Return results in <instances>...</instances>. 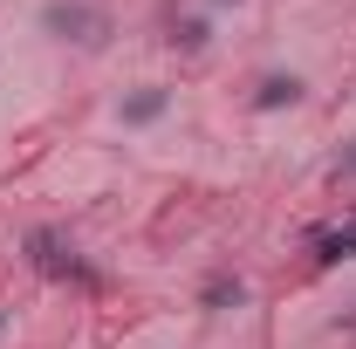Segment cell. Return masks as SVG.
Instances as JSON below:
<instances>
[{
    "mask_svg": "<svg viewBox=\"0 0 356 349\" xmlns=\"http://www.w3.org/2000/svg\"><path fill=\"white\" fill-rule=\"evenodd\" d=\"M199 302H206V308H240V302H247V281H240V274H213Z\"/></svg>",
    "mask_w": 356,
    "mask_h": 349,
    "instance_id": "8992f818",
    "label": "cell"
},
{
    "mask_svg": "<svg viewBox=\"0 0 356 349\" xmlns=\"http://www.w3.org/2000/svg\"><path fill=\"white\" fill-rule=\"evenodd\" d=\"M42 28H48V35H62V42H76V48H103V35H110L103 7H89V0H48V7H42Z\"/></svg>",
    "mask_w": 356,
    "mask_h": 349,
    "instance_id": "7a4b0ae2",
    "label": "cell"
},
{
    "mask_svg": "<svg viewBox=\"0 0 356 349\" xmlns=\"http://www.w3.org/2000/svg\"><path fill=\"white\" fill-rule=\"evenodd\" d=\"M165 103H172V96H165L158 83L137 89V96H124V124H158V117H165Z\"/></svg>",
    "mask_w": 356,
    "mask_h": 349,
    "instance_id": "277c9868",
    "label": "cell"
},
{
    "mask_svg": "<svg viewBox=\"0 0 356 349\" xmlns=\"http://www.w3.org/2000/svg\"><path fill=\"white\" fill-rule=\"evenodd\" d=\"M0 329H7V308H0Z\"/></svg>",
    "mask_w": 356,
    "mask_h": 349,
    "instance_id": "ba28073f",
    "label": "cell"
},
{
    "mask_svg": "<svg viewBox=\"0 0 356 349\" xmlns=\"http://www.w3.org/2000/svg\"><path fill=\"white\" fill-rule=\"evenodd\" d=\"M288 103H302V83H295V76H267V83L254 89V110H288Z\"/></svg>",
    "mask_w": 356,
    "mask_h": 349,
    "instance_id": "5b68a950",
    "label": "cell"
},
{
    "mask_svg": "<svg viewBox=\"0 0 356 349\" xmlns=\"http://www.w3.org/2000/svg\"><path fill=\"white\" fill-rule=\"evenodd\" d=\"M309 247H315V261H322V267L356 261V219H343V226H322V233H315Z\"/></svg>",
    "mask_w": 356,
    "mask_h": 349,
    "instance_id": "3957f363",
    "label": "cell"
},
{
    "mask_svg": "<svg viewBox=\"0 0 356 349\" xmlns=\"http://www.w3.org/2000/svg\"><path fill=\"white\" fill-rule=\"evenodd\" d=\"M220 7H240V0H220Z\"/></svg>",
    "mask_w": 356,
    "mask_h": 349,
    "instance_id": "9c48e42d",
    "label": "cell"
},
{
    "mask_svg": "<svg viewBox=\"0 0 356 349\" xmlns=\"http://www.w3.org/2000/svg\"><path fill=\"white\" fill-rule=\"evenodd\" d=\"M28 261H35V274H48V281H76V288H96V281H103V274L76 254V240L55 233V226H35V233H28Z\"/></svg>",
    "mask_w": 356,
    "mask_h": 349,
    "instance_id": "6da1fadb",
    "label": "cell"
},
{
    "mask_svg": "<svg viewBox=\"0 0 356 349\" xmlns=\"http://www.w3.org/2000/svg\"><path fill=\"white\" fill-rule=\"evenodd\" d=\"M206 42H213V35H206V21H178V28H172V48H185V55H199Z\"/></svg>",
    "mask_w": 356,
    "mask_h": 349,
    "instance_id": "52a82bcc",
    "label": "cell"
}]
</instances>
